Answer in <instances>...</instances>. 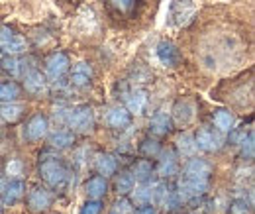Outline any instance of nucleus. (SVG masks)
<instances>
[{
    "instance_id": "obj_4",
    "label": "nucleus",
    "mask_w": 255,
    "mask_h": 214,
    "mask_svg": "<svg viewBox=\"0 0 255 214\" xmlns=\"http://www.w3.org/2000/svg\"><path fill=\"white\" fill-rule=\"evenodd\" d=\"M0 49L8 55L24 53L28 49V41L24 35H20L14 30H10L8 26H4V28H0Z\"/></svg>"
},
{
    "instance_id": "obj_8",
    "label": "nucleus",
    "mask_w": 255,
    "mask_h": 214,
    "mask_svg": "<svg viewBox=\"0 0 255 214\" xmlns=\"http://www.w3.org/2000/svg\"><path fill=\"white\" fill-rule=\"evenodd\" d=\"M210 173H212V165L206 159H200V157H192L185 165V177H189V179L208 181Z\"/></svg>"
},
{
    "instance_id": "obj_25",
    "label": "nucleus",
    "mask_w": 255,
    "mask_h": 214,
    "mask_svg": "<svg viewBox=\"0 0 255 214\" xmlns=\"http://www.w3.org/2000/svg\"><path fill=\"white\" fill-rule=\"evenodd\" d=\"M20 96V87L14 81L0 83V102H14Z\"/></svg>"
},
{
    "instance_id": "obj_41",
    "label": "nucleus",
    "mask_w": 255,
    "mask_h": 214,
    "mask_svg": "<svg viewBox=\"0 0 255 214\" xmlns=\"http://www.w3.org/2000/svg\"><path fill=\"white\" fill-rule=\"evenodd\" d=\"M0 213H2V207H0Z\"/></svg>"
},
{
    "instance_id": "obj_18",
    "label": "nucleus",
    "mask_w": 255,
    "mask_h": 214,
    "mask_svg": "<svg viewBox=\"0 0 255 214\" xmlns=\"http://www.w3.org/2000/svg\"><path fill=\"white\" fill-rule=\"evenodd\" d=\"M26 195V187L22 181H16V179H10V183H6V189H4V195H2V201L6 205H14L18 203L22 197Z\"/></svg>"
},
{
    "instance_id": "obj_32",
    "label": "nucleus",
    "mask_w": 255,
    "mask_h": 214,
    "mask_svg": "<svg viewBox=\"0 0 255 214\" xmlns=\"http://www.w3.org/2000/svg\"><path fill=\"white\" fill-rule=\"evenodd\" d=\"M131 189H133V177H129V175H120V177L116 179V191H118L120 195L131 193Z\"/></svg>"
},
{
    "instance_id": "obj_12",
    "label": "nucleus",
    "mask_w": 255,
    "mask_h": 214,
    "mask_svg": "<svg viewBox=\"0 0 255 214\" xmlns=\"http://www.w3.org/2000/svg\"><path fill=\"white\" fill-rule=\"evenodd\" d=\"M206 189H208V181H198V179L183 177V181L179 185V199L187 201V199H192V197H198Z\"/></svg>"
},
{
    "instance_id": "obj_21",
    "label": "nucleus",
    "mask_w": 255,
    "mask_h": 214,
    "mask_svg": "<svg viewBox=\"0 0 255 214\" xmlns=\"http://www.w3.org/2000/svg\"><path fill=\"white\" fill-rule=\"evenodd\" d=\"M169 130H171V118L167 114L157 112V114L151 116V120H149V132L153 136H165V134H169Z\"/></svg>"
},
{
    "instance_id": "obj_28",
    "label": "nucleus",
    "mask_w": 255,
    "mask_h": 214,
    "mask_svg": "<svg viewBox=\"0 0 255 214\" xmlns=\"http://www.w3.org/2000/svg\"><path fill=\"white\" fill-rule=\"evenodd\" d=\"M151 163L147 161V159H141V161H137L135 163V167H133V179L135 181H139V183H147V179L151 177Z\"/></svg>"
},
{
    "instance_id": "obj_17",
    "label": "nucleus",
    "mask_w": 255,
    "mask_h": 214,
    "mask_svg": "<svg viewBox=\"0 0 255 214\" xmlns=\"http://www.w3.org/2000/svg\"><path fill=\"white\" fill-rule=\"evenodd\" d=\"M212 122H214L216 130H218L220 134H226V132H232V130H234L236 116H234L230 110H226V108H220V110H216V112L212 114Z\"/></svg>"
},
{
    "instance_id": "obj_13",
    "label": "nucleus",
    "mask_w": 255,
    "mask_h": 214,
    "mask_svg": "<svg viewBox=\"0 0 255 214\" xmlns=\"http://www.w3.org/2000/svg\"><path fill=\"white\" fill-rule=\"evenodd\" d=\"M106 122L112 130H126L128 126L131 124V114L128 112L126 106H114L108 116H106Z\"/></svg>"
},
{
    "instance_id": "obj_36",
    "label": "nucleus",
    "mask_w": 255,
    "mask_h": 214,
    "mask_svg": "<svg viewBox=\"0 0 255 214\" xmlns=\"http://www.w3.org/2000/svg\"><path fill=\"white\" fill-rule=\"evenodd\" d=\"M131 213H133L131 203L126 201V199H120V201H116V205H114V209H112L110 214H131Z\"/></svg>"
},
{
    "instance_id": "obj_10",
    "label": "nucleus",
    "mask_w": 255,
    "mask_h": 214,
    "mask_svg": "<svg viewBox=\"0 0 255 214\" xmlns=\"http://www.w3.org/2000/svg\"><path fill=\"white\" fill-rule=\"evenodd\" d=\"M51 207V195L43 187H33L28 193V209L32 213H43Z\"/></svg>"
},
{
    "instance_id": "obj_22",
    "label": "nucleus",
    "mask_w": 255,
    "mask_h": 214,
    "mask_svg": "<svg viewBox=\"0 0 255 214\" xmlns=\"http://www.w3.org/2000/svg\"><path fill=\"white\" fill-rule=\"evenodd\" d=\"M177 169H179V165H177L175 153L173 152L163 153L159 159V165H157V173H159L161 177H171V175L177 173Z\"/></svg>"
},
{
    "instance_id": "obj_11",
    "label": "nucleus",
    "mask_w": 255,
    "mask_h": 214,
    "mask_svg": "<svg viewBox=\"0 0 255 214\" xmlns=\"http://www.w3.org/2000/svg\"><path fill=\"white\" fill-rule=\"evenodd\" d=\"M155 55H157L161 65H165V67H175L181 61V53L171 41H159L155 47Z\"/></svg>"
},
{
    "instance_id": "obj_40",
    "label": "nucleus",
    "mask_w": 255,
    "mask_h": 214,
    "mask_svg": "<svg viewBox=\"0 0 255 214\" xmlns=\"http://www.w3.org/2000/svg\"><path fill=\"white\" fill-rule=\"evenodd\" d=\"M0 130H2V124H0Z\"/></svg>"
},
{
    "instance_id": "obj_16",
    "label": "nucleus",
    "mask_w": 255,
    "mask_h": 214,
    "mask_svg": "<svg viewBox=\"0 0 255 214\" xmlns=\"http://www.w3.org/2000/svg\"><path fill=\"white\" fill-rule=\"evenodd\" d=\"M24 87H26V91L32 92V94H41L47 89V81H45V77L37 69H30L26 73V77H24Z\"/></svg>"
},
{
    "instance_id": "obj_34",
    "label": "nucleus",
    "mask_w": 255,
    "mask_h": 214,
    "mask_svg": "<svg viewBox=\"0 0 255 214\" xmlns=\"http://www.w3.org/2000/svg\"><path fill=\"white\" fill-rule=\"evenodd\" d=\"M240 146H242V155L248 157V159H252L254 157V132H250L248 138H244L240 142Z\"/></svg>"
},
{
    "instance_id": "obj_20",
    "label": "nucleus",
    "mask_w": 255,
    "mask_h": 214,
    "mask_svg": "<svg viewBox=\"0 0 255 214\" xmlns=\"http://www.w3.org/2000/svg\"><path fill=\"white\" fill-rule=\"evenodd\" d=\"M85 191H87L89 199H100V197H104V195H106V191H108L106 179H104L102 175H95V177H91V179L87 181V185H85Z\"/></svg>"
},
{
    "instance_id": "obj_2",
    "label": "nucleus",
    "mask_w": 255,
    "mask_h": 214,
    "mask_svg": "<svg viewBox=\"0 0 255 214\" xmlns=\"http://www.w3.org/2000/svg\"><path fill=\"white\" fill-rule=\"evenodd\" d=\"M39 175L51 189H63L69 181V171L57 157H45L39 163Z\"/></svg>"
},
{
    "instance_id": "obj_35",
    "label": "nucleus",
    "mask_w": 255,
    "mask_h": 214,
    "mask_svg": "<svg viewBox=\"0 0 255 214\" xmlns=\"http://www.w3.org/2000/svg\"><path fill=\"white\" fill-rule=\"evenodd\" d=\"M141 153H143L145 157H155V155L159 153V144L153 142V140H145V142L141 144Z\"/></svg>"
},
{
    "instance_id": "obj_1",
    "label": "nucleus",
    "mask_w": 255,
    "mask_h": 214,
    "mask_svg": "<svg viewBox=\"0 0 255 214\" xmlns=\"http://www.w3.org/2000/svg\"><path fill=\"white\" fill-rule=\"evenodd\" d=\"M159 0H104L106 10L116 20H135L137 14H141L151 4L157 6Z\"/></svg>"
},
{
    "instance_id": "obj_31",
    "label": "nucleus",
    "mask_w": 255,
    "mask_h": 214,
    "mask_svg": "<svg viewBox=\"0 0 255 214\" xmlns=\"http://www.w3.org/2000/svg\"><path fill=\"white\" fill-rule=\"evenodd\" d=\"M252 213V203H248L246 199H236L230 205V214H250Z\"/></svg>"
},
{
    "instance_id": "obj_29",
    "label": "nucleus",
    "mask_w": 255,
    "mask_h": 214,
    "mask_svg": "<svg viewBox=\"0 0 255 214\" xmlns=\"http://www.w3.org/2000/svg\"><path fill=\"white\" fill-rule=\"evenodd\" d=\"M177 148H179V152L183 153V155H194L196 153V142H194V138H192L191 134H183V136H179L177 138Z\"/></svg>"
},
{
    "instance_id": "obj_3",
    "label": "nucleus",
    "mask_w": 255,
    "mask_h": 214,
    "mask_svg": "<svg viewBox=\"0 0 255 214\" xmlns=\"http://www.w3.org/2000/svg\"><path fill=\"white\" fill-rule=\"evenodd\" d=\"M65 114H67L65 122L69 124V128H73L75 132H89L93 128V124H95V112L87 104L75 106V108H71Z\"/></svg>"
},
{
    "instance_id": "obj_37",
    "label": "nucleus",
    "mask_w": 255,
    "mask_h": 214,
    "mask_svg": "<svg viewBox=\"0 0 255 214\" xmlns=\"http://www.w3.org/2000/svg\"><path fill=\"white\" fill-rule=\"evenodd\" d=\"M2 69L4 71H8V73H12V75H18V59L14 57V55H10V57H6L4 61H2Z\"/></svg>"
},
{
    "instance_id": "obj_14",
    "label": "nucleus",
    "mask_w": 255,
    "mask_h": 214,
    "mask_svg": "<svg viewBox=\"0 0 255 214\" xmlns=\"http://www.w3.org/2000/svg\"><path fill=\"white\" fill-rule=\"evenodd\" d=\"M173 118L179 126H189L194 120V104L191 100H179L173 108Z\"/></svg>"
},
{
    "instance_id": "obj_33",
    "label": "nucleus",
    "mask_w": 255,
    "mask_h": 214,
    "mask_svg": "<svg viewBox=\"0 0 255 214\" xmlns=\"http://www.w3.org/2000/svg\"><path fill=\"white\" fill-rule=\"evenodd\" d=\"M102 213V203L98 199H91L81 207V214H100Z\"/></svg>"
},
{
    "instance_id": "obj_9",
    "label": "nucleus",
    "mask_w": 255,
    "mask_h": 214,
    "mask_svg": "<svg viewBox=\"0 0 255 214\" xmlns=\"http://www.w3.org/2000/svg\"><path fill=\"white\" fill-rule=\"evenodd\" d=\"M196 12V6L192 4L191 0H175L171 4L169 10V18L173 24H185L192 18V14Z\"/></svg>"
},
{
    "instance_id": "obj_30",
    "label": "nucleus",
    "mask_w": 255,
    "mask_h": 214,
    "mask_svg": "<svg viewBox=\"0 0 255 214\" xmlns=\"http://www.w3.org/2000/svg\"><path fill=\"white\" fill-rule=\"evenodd\" d=\"M131 199H133V203H137V205H147V203H151V187H145V185L141 183V187L131 189Z\"/></svg>"
},
{
    "instance_id": "obj_39",
    "label": "nucleus",
    "mask_w": 255,
    "mask_h": 214,
    "mask_svg": "<svg viewBox=\"0 0 255 214\" xmlns=\"http://www.w3.org/2000/svg\"><path fill=\"white\" fill-rule=\"evenodd\" d=\"M65 2H69V4H73V2H75V4H79V0H65Z\"/></svg>"
},
{
    "instance_id": "obj_19",
    "label": "nucleus",
    "mask_w": 255,
    "mask_h": 214,
    "mask_svg": "<svg viewBox=\"0 0 255 214\" xmlns=\"http://www.w3.org/2000/svg\"><path fill=\"white\" fill-rule=\"evenodd\" d=\"M95 165H96L98 175H104V177L114 175V173H116V167H118L114 155H110V153H98V155H96Z\"/></svg>"
},
{
    "instance_id": "obj_23",
    "label": "nucleus",
    "mask_w": 255,
    "mask_h": 214,
    "mask_svg": "<svg viewBox=\"0 0 255 214\" xmlns=\"http://www.w3.org/2000/svg\"><path fill=\"white\" fill-rule=\"evenodd\" d=\"M145 102H147V96H145V92H143V91H133L126 98L128 112H129V114H139V112L143 110Z\"/></svg>"
},
{
    "instance_id": "obj_26",
    "label": "nucleus",
    "mask_w": 255,
    "mask_h": 214,
    "mask_svg": "<svg viewBox=\"0 0 255 214\" xmlns=\"http://www.w3.org/2000/svg\"><path fill=\"white\" fill-rule=\"evenodd\" d=\"M73 142H75V136L71 132H67V130H57V132H53L49 136V144L53 148H61L63 150V148H69Z\"/></svg>"
},
{
    "instance_id": "obj_27",
    "label": "nucleus",
    "mask_w": 255,
    "mask_h": 214,
    "mask_svg": "<svg viewBox=\"0 0 255 214\" xmlns=\"http://www.w3.org/2000/svg\"><path fill=\"white\" fill-rule=\"evenodd\" d=\"M24 173H26V165H24L22 159H10V161L6 163V175H8V179L22 181Z\"/></svg>"
},
{
    "instance_id": "obj_7",
    "label": "nucleus",
    "mask_w": 255,
    "mask_h": 214,
    "mask_svg": "<svg viewBox=\"0 0 255 214\" xmlns=\"http://www.w3.org/2000/svg\"><path fill=\"white\" fill-rule=\"evenodd\" d=\"M67 71H69V57L63 51H55L45 59V73L49 79L55 81V79L63 77Z\"/></svg>"
},
{
    "instance_id": "obj_6",
    "label": "nucleus",
    "mask_w": 255,
    "mask_h": 214,
    "mask_svg": "<svg viewBox=\"0 0 255 214\" xmlns=\"http://www.w3.org/2000/svg\"><path fill=\"white\" fill-rule=\"evenodd\" d=\"M47 128H49V122L43 114H33L24 128V138L28 142H39L41 138H45Z\"/></svg>"
},
{
    "instance_id": "obj_24",
    "label": "nucleus",
    "mask_w": 255,
    "mask_h": 214,
    "mask_svg": "<svg viewBox=\"0 0 255 214\" xmlns=\"http://www.w3.org/2000/svg\"><path fill=\"white\" fill-rule=\"evenodd\" d=\"M24 108L20 106V104H14V102H4L2 106H0V118L2 120H6V122H18L20 118H22V112Z\"/></svg>"
},
{
    "instance_id": "obj_5",
    "label": "nucleus",
    "mask_w": 255,
    "mask_h": 214,
    "mask_svg": "<svg viewBox=\"0 0 255 214\" xmlns=\"http://www.w3.org/2000/svg\"><path fill=\"white\" fill-rule=\"evenodd\" d=\"M194 142H196V148L202 150V152H216L222 146V136H220L218 130L212 132L208 128H200L194 136Z\"/></svg>"
},
{
    "instance_id": "obj_38",
    "label": "nucleus",
    "mask_w": 255,
    "mask_h": 214,
    "mask_svg": "<svg viewBox=\"0 0 255 214\" xmlns=\"http://www.w3.org/2000/svg\"><path fill=\"white\" fill-rule=\"evenodd\" d=\"M131 214H155V211H153L151 203H147V205H139V209H135Z\"/></svg>"
},
{
    "instance_id": "obj_15",
    "label": "nucleus",
    "mask_w": 255,
    "mask_h": 214,
    "mask_svg": "<svg viewBox=\"0 0 255 214\" xmlns=\"http://www.w3.org/2000/svg\"><path fill=\"white\" fill-rule=\"evenodd\" d=\"M91 79H93V69L89 63L81 61L71 69V85L73 87H87L91 83Z\"/></svg>"
}]
</instances>
